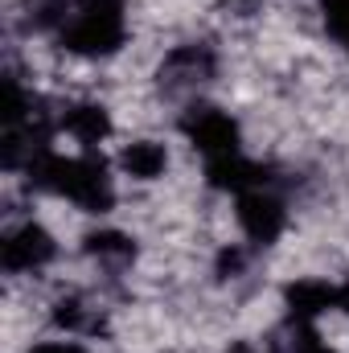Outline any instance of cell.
<instances>
[{
  "mask_svg": "<svg viewBox=\"0 0 349 353\" xmlns=\"http://www.w3.org/2000/svg\"><path fill=\"white\" fill-rule=\"evenodd\" d=\"M25 353H90V350H83L79 341H33Z\"/></svg>",
  "mask_w": 349,
  "mask_h": 353,
  "instance_id": "obj_9",
  "label": "cell"
},
{
  "mask_svg": "<svg viewBox=\"0 0 349 353\" xmlns=\"http://www.w3.org/2000/svg\"><path fill=\"white\" fill-rule=\"evenodd\" d=\"M132 21H128V0H70L66 17L54 33V41L70 58L107 62L128 50Z\"/></svg>",
  "mask_w": 349,
  "mask_h": 353,
  "instance_id": "obj_1",
  "label": "cell"
},
{
  "mask_svg": "<svg viewBox=\"0 0 349 353\" xmlns=\"http://www.w3.org/2000/svg\"><path fill=\"white\" fill-rule=\"evenodd\" d=\"M222 353H283L275 341H230Z\"/></svg>",
  "mask_w": 349,
  "mask_h": 353,
  "instance_id": "obj_10",
  "label": "cell"
},
{
  "mask_svg": "<svg viewBox=\"0 0 349 353\" xmlns=\"http://www.w3.org/2000/svg\"><path fill=\"white\" fill-rule=\"evenodd\" d=\"M177 132L185 136V144L201 161H218V157L243 152V123H239V115H230L226 107L206 103V99H189L181 107Z\"/></svg>",
  "mask_w": 349,
  "mask_h": 353,
  "instance_id": "obj_2",
  "label": "cell"
},
{
  "mask_svg": "<svg viewBox=\"0 0 349 353\" xmlns=\"http://www.w3.org/2000/svg\"><path fill=\"white\" fill-rule=\"evenodd\" d=\"M83 255H87L99 271L119 275V271H128V267L136 263L140 247H136V239H132L128 230L99 226V230H87V234H83Z\"/></svg>",
  "mask_w": 349,
  "mask_h": 353,
  "instance_id": "obj_7",
  "label": "cell"
},
{
  "mask_svg": "<svg viewBox=\"0 0 349 353\" xmlns=\"http://www.w3.org/2000/svg\"><path fill=\"white\" fill-rule=\"evenodd\" d=\"M317 17H321L325 33L346 50L349 46V0H317Z\"/></svg>",
  "mask_w": 349,
  "mask_h": 353,
  "instance_id": "obj_8",
  "label": "cell"
},
{
  "mask_svg": "<svg viewBox=\"0 0 349 353\" xmlns=\"http://www.w3.org/2000/svg\"><path fill=\"white\" fill-rule=\"evenodd\" d=\"M346 58H349V46H346Z\"/></svg>",
  "mask_w": 349,
  "mask_h": 353,
  "instance_id": "obj_12",
  "label": "cell"
},
{
  "mask_svg": "<svg viewBox=\"0 0 349 353\" xmlns=\"http://www.w3.org/2000/svg\"><path fill=\"white\" fill-rule=\"evenodd\" d=\"M288 222H292V210H288V197L279 193V185L247 189L235 197V226H239L243 243H251L255 251L275 247L288 234Z\"/></svg>",
  "mask_w": 349,
  "mask_h": 353,
  "instance_id": "obj_3",
  "label": "cell"
},
{
  "mask_svg": "<svg viewBox=\"0 0 349 353\" xmlns=\"http://www.w3.org/2000/svg\"><path fill=\"white\" fill-rule=\"evenodd\" d=\"M111 165H115V173L123 176V181H132V185H157V181L169 176L173 152L157 136H132V140L119 144V152L111 157Z\"/></svg>",
  "mask_w": 349,
  "mask_h": 353,
  "instance_id": "obj_6",
  "label": "cell"
},
{
  "mask_svg": "<svg viewBox=\"0 0 349 353\" xmlns=\"http://www.w3.org/2000/svg\"><path fill=\"white\" fill-rule=\"evenodd\" d=\"M58 259V239L46 222L37 218H25V222H12L4 230V243H0V263L8 279H21V275H41L46 267Z\"/></svg>",
  "mask_w": 349,
  "mask_h": 353,
  "instance_id": "obj_4",
  "label": "cell"
},
{
  "mask_svg": "<svg viewBox=\"0 0 349 353\" xmlns=\"http://www.w3.org/2000/svg\"><path fill=\"white\" fill-rule=\"evenodd\" d=\"M58 132H66L83 152H99L115 136V115L103 99H70L58 107Z\"/></svg>",
  "mask_w": 349,
  "mask_h": 353,
  "instance_id": "obj_5",
  "label": "cell"
},
{
  "mask_svg": "<svg viewBox=\"0 0 349 353\" xmlns=\"http://www.w3.org/2000/svg\"><path fill=\"white\" fill-rule=\"evenodd\" d=\"M226 4H255V0H226Z\"/></svg>",
  "mask_w": 349,
  "mask_h": 353,
  "instance_id": "obj_11",
  "label": "cell"
}]
</instances>
